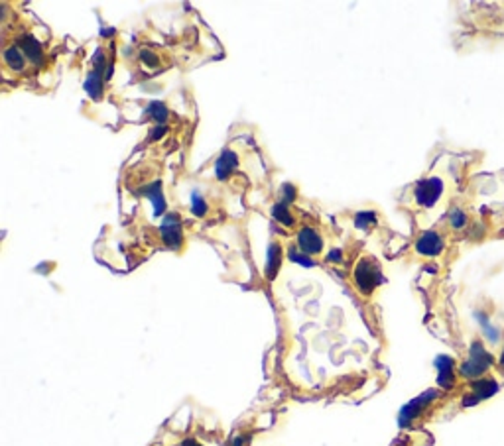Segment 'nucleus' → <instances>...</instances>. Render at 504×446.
Returning <instances> with one entry per match:
<instances>
[{"label":"nucleus","instance_id":"obj_1","mask_svg":"<svg viewBox=\"0 0 504 446\" xmlns=\"http://www.w3.org/2000/svg\"><path fill=\"white\" fill-rule=\"evenodd\" d=\"M495 356L488 352L485 344H483L481 340H475V342L469 346L467 358H465L461 366L457 368V374H459L461 378L469 379V381H475V379L485 378L487 371L495 366Z\"/></svg>","mask_w":504,"mask_h":446},{"label":"nucleus","instance_id":"obj_2","mask_svg":"<svg viewBox=\"0 0 504 446\" xmlns=\"http://www.w3.org/2000/svg\"><path fill=\"white\" fill-rule=\"evenodd\" d=\"M441 195H444V179L437 175L422 179L418 185H416V189H414V199H416V202L422 205V207H426V209L437 205V201L441 199Z\"/></svg>","mask_w":504,"mask_h":446},{"label":"nucleus","instance_id":"obj_3","mask_svg":"<svg viewBox=\"0 0 504 446\" xmlns=\"http://www.w3.org/2000/svg\"><path fill=\"white\" fill-rule=\"evenodd\" d=\"M500 391V384L495 378H481L471 381L469 393L463 396V405L465 407H473V405L481 403V401H487L490 397Z\"/></svg>","mask_w":504,"mask_h":446},{"label":"nucleus","instance_id":"obj_4","mask_svg":"<svg viewBox=\"0 0 504 446\" xmlns=\"http://www.w3.org/2000/svg\"><path fill=\"white\" fill-rule=\"evenodd\" d=\"M355 283L363 295H370L375 291V287L380 283V270L376 268V263L372 260H360L355 268Z\"/></svg>","mask_w":504,"mask_h":446},{"label":"nucleus","instance_id":"obj_5","mask_svg":"<svg viewBox=\"0 0 504 446\" xmlns=\"http://www.w3.org/2000/svg\"><path fill=\"white\" fill-rule=\"evenodd\" d=\"M445 242L441 236L437 234L436 230H427L424 234L419 236V240L416 242V250L422 256H427V258H434V256H439L444 252Z\"/></svg>","mask_w":504,"mask_h":446},{"label":"nucleus","instance_id":"obj_6","mask_svg":"<svg viewBox=\"0 0 504 446\" xmlns=\"http://www.w3.org/2000/svg\"><path fill=\"white\" fill-rule=\"evenodd\" d=\"M436 368H437V384L439 388L451 389L455 386V362L449 356H437L436 358Z\"/></svg>","mask_w":504,"mask_h":446},{"label":"nucleus","instance_id":"obj_7","mask_svg":"<svg viewBox=\"0 0 504 446\" xmlns=\"http://www.w3.org/2000/svg\"><path fill=\"white\" fill-rule=\"evenodd\" d=\"M298 248L308 256H316L323 250V240L313 228H304L298 234Z\"/></svg>","mask_w":504,"mask_h":446},{"label":"nucleus","instance_id":"obj_8","mask_svg":"<svg viewBox=\"0 0 504 446\" xmlns=\"http://www.w3.org/2000/svg\"><path fill=\"white\" fill-rule=\"evenodd\" d=\"M160 232H162L163 242L170 246V248L181 244V227L178 217H168L166 222L162 224V228H160Z\"/></svg>","mask_w":504,"mask_h":446},{"label":"nucleus","instance_id":"obj_9","mask_svg":"<svg viewBox=\"0 0 504 446\" xmlns=\"http://www.w3.org/2000/svg\"><path fill=\"white\" fill-rule=\"evenodd\" d=\"M475 319L478 320V327L483 330V337L487 338L490 344H498L503 340V332H500V329L496 325H493V320L488 319V315H485L483 311H477L475 312Z\"/></svg>","mask_w":504,"mask_h":446},{"label":"nucleus","instance_id":"obj_10","mask_svg":"<svg viewBox=\"0 0 504 446\" xmlns=\"http://www.w3.org/2000/svg\"><path fill=\"white\" fill-rule=\"evenodd\" d=\"M235 165H237V156H235L231 150H227V152L219 158V161H217V177H219V179H225V177L229 175L232 169H235Z\"/></svg>","mask_w":504,"mask_h":446},{"label":"nucleus","instance_id":"obj_11","mask_svg":"<svg viewBox=\"0 0 504 446\" xmlns=\"http://www.w3.org/2000/svg\"><path fill=\"white\" fill-rule=\"evenodd\" d=\"M4 61H6L14 71L24 67V55H22V51L18 50L16 45H12V48H9V50L4 51Z\"/></svg>","mask_w":504,"mask_h":446},{"label":"nucleus","instance_id":"obj_12","mask_svg":"<svg viewBox=\"0 0 504 446\" xmlns=\"http://www.w3.org/2000/svg\"><path fill=\"white\" fill-rule=\"evenodd\" d=\"M280 260H282V250H280L278 244H272L270 250H268V276L276 273L278 266H280Z\"/></svg>","mask_w":504,"mask_h":446},{"label":"nucleus","instance_id":"obj_13","mask_svg":"<svg viewBox=\"0 0 504 446\" xmlns=\"http://www.w3.org/2000/svg\"><path fill=\"white\" fill-rule=\"evenodd\" d=\"M449 224H451L455 230H461V228L467 227V214H465V211L455 207V209L449 212Z\"/></svg>","mask_w":504,"mask_h":446},{"label":"nucleus","instance_id":"obj_14","mask_svg":"<svg viewBox=\"0 0 504 446\" xmlns=\"http://www.w3.org/2000/svg\"><path fill=\"white\" fill-rule=\"evenodd\" d=\"M272 212H274V217L282 220L286 227H291V224H294V220H291L290 212H288V209H286V205H276Z\"/></svg>","mask_w":504,"mask_h":446},{"label":"nucleus","instance_id":"obj_15","mask_svg":"<svg viewBox=\"0 0 504 446\" xmlns=\"http://www.w3.org/2000/svg\"><path fill=\"white\" fill-rule=\"evenodd\" d=\"M191 211H193V214H197V217H203V214H205L207 205H205V201L199 197V195H195V197H193V202H191Z\"/></svg>","mask_w":504,"mask_h":446},{"label":"nucleus","instance_id":"obj_16","mask_svg":"<svg viewBox=\"0 0 504 446\" xmlns=\"http://www.w3.org/2000/svg\"><path fill=\"white\" fill-rule=\"evenodd\" d=\"M370 222H375V212H359L357 214V227H367Z\"/></svg>","mask_w":504,"mask_h":446},{"label":"nucleus","instance_id":"obj_17","mask_svg":"<svg viewBox=\"0 0 504 446\" xmlns=\"http://www.w3.org/2000/svg\"><path fill=\"white\" fill-rule=\"evenodd\" d=\"M99 75H101V73H99V69H97V71H95V87H97V91H99ZM87 87H89V91L93 89V79L87 83Z\"/></svg>","mask_w":504,"mask_h":446},{"label":"nucleus","instance_id":"obj_18","mask_svg":"<svg viewBox=\"0 0 504 446\" xmlns=\"http://www.w3.org/2000/svg\"><path fill=\"white\" fill-rule=\"evenodd\" d=\"M178 446H203V445H199L197 440H193V438H186L183 442H180Z\"/></svg>","mask_w":504,"mask_h":446},{"label":"nucleus","instance_id":"obj_19","mask_svg":"<svg viewBox=\"0 0 504 446\" xmlns=\"http://www.w3.org/2000/svg\"><path fill=\"white\" fill-rule=\"evenodd\" d=\"M498 364H500V368L504 370V346H503V352H500V358H498Z\"/></svg>","mask_w":504,"mask_h":446}]
</instances>
